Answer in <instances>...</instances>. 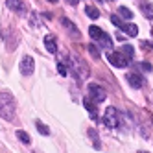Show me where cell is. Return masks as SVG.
Listing matches in <instances>:
<instances>
[{"label": "cell", "instance_id": "6da1fadb", "mask_svg": "<svg viewBox=\"0 0 153 153\" xmlns=\"http://www.w3.org/2000/svg\"><path fill=\"white\" fill-rule=\"evenodd\" d=\"M15 116V100L7 91H2V118L13 120Z\"/></svg>", "mask_w": 153, "mask_h": 153}, {"label": "cell", "instance_id": "7a4b0ae2", "mask_svg": "<svg viewBox=\"0 0 153 153\" xmlns=\"http://www.w3.org/2000/svg\"><path fill=\"white\" fill-rule=\"evenodd\" d=\"M107 59L111 61V65H113V67H116V68H126L127 65H129V61H131L122 50H120V52H109Z\"/></svg>", "mask_w": 153, "mask_h": 153}, {"label": "cell", "instance_id": "3957f363", "mask_svg": "<svg viewBox=\"0 0 153 153\" xmlns=\"http://www.w3.org/2000/svg\"><path fill=\"white\" fill-rule=\"evenodd\" d=\"M89 96H91V100L94 103H102V102H105V98H107V91L103 89V87L96 85V83H91L89 85Z\"/></svg>", "mask_w": 153, "mask_h": 153}, {"label": "cell", "instance_id": "277c9868", "mask_svg": "<svg viewBox=\"0 0 153 153\" xmlns=\"http://www.w3.org/2000/svg\"><path fill=\"white\" fill-rule=\"evenodd\" d=\"M118 111L114 107H107V111H105V116H103V124L107 127H116L118 126Z\"/></svg>", "mask_w": 153, "mask_h": 153}, {"label": "cell", "instance_id": "5b68a950", "mask_svg": "<svg viewBox=\"0 0 153 153\" xmlns=\"http://www.w3.org/2000/svg\"><path fill=\"white\" fill-rule=\"evenodd\" d=\"M33 68H35V63L30 56H24L22 61H20V74L22 76H31L33 74Z\"/></svg>", "mask_w": 153, "mask_h": 153}, {"label": "cell", "instance_id": "8992f818", "mask_svg": "<svg viewBox=\"0 0 153 153\" xmlns=\"http://www.w3.org/2000/svg\"><path fill=\"white\" fill-rule=\"evenodd\" d=\"M6 4H7L9 9H13L15 13H24L26 11V6H24L22 0H7Z\"/></svg>", "mask_w": 153, "mask_h": 153}, {"label": "cell", "instance_id": "52a82bcc", "mask_svg": "<svg viewBox=\"0 0 153 153\" xmlns=\"http://www.w3.org/2000/svg\"><path fill=\"white\" fill-rule=\"evenodd\" d=\"M127 81H129V85L133 87V89H140L142 87V83H144V79H142V76H138V74H127Z\"/></svg>", "mask_w": 153, "mask_h": 153}, {"label": "cell", "instance_id": "ba28073f", "mask_svg": "<svg viewBox=\"0 0 153 153\" xmlns=\"http://www.w3.org/2000/svg\"><path fill=\"white\" fill-rule=\"evenodd\" d=\"M45 45H46V50H48L50 53H56V52H57L56 39H53L52 35H46V37H45Z\"/></svg>", "mask_w": 153, "mask_h": 153}, {"label": "cell", "instance_id": "9c48e42d", "mask_svg": "<svg viewBox=\"0 0 153 153\" xmlns=\"http://www.w3.org/2000/svg\"><path fill=\"white\" fill-rule=\"evenodd\" d=\"M140 9H142V13L146 15V19H151V20H153V6H151V4L142 2V4H140Z\"/></svg>", "mask_w": 153, "mask_h": 153}, {"label": "cell", "instance_id": "30bf717a", "mask_svg": "<svg viewBox=\"0 0 153 153\" xmlns=\"http://www.w3.org/2000/svg\"><path fill=\"white\" fill-rule=\"evenodd\" d=\"M122 30L126 31L129 37H137V33H138V26H137V24H126Z\"/></svg>", "mask_w": 153, "mask_h": 153}, {"label": "cell", "instance_id": "8fae6325", "mask_svg": "<svg viewBox=\"0 0 153 153\" xmlns=\"http://www.w3.org/2000/svg\"><path fill=\"white\" fill-rule=\"evenodd\" d=\"M89 33H91V37H92V39H98V41L103 37L102 28H98V26H91V28H89Z\"/></svg>", "mask_w": 153, "mask_h": 153}, {"label": "cell", "instance_id": "7c38bea8", "mask_svg": "<svg viewBox=\"0 0 153 153\" xmlns=\"http://www.w3.org/2000/svg\"><path fill=\"white\" fill-rule=\"evenodd\" d=\"M61 24H63L65 28H67L68 31H72V33H78V26H76V24H72L68 19H65V17H63V19H61Z\"/></svg>", "mask_w": 153, "mask_h": 153}, {"label": "cell", "instance_id": "4fadbf2b", "mask_svg": "<svg viewBox=\"0 0 153 153\" xmlns=\"http://www.w3.org/2000/svg\"><path fill=\"white\" fill-rule=\"evenodd\" d=\"M85 11H87V15H89L91 19H100V11H98V7H94V6H87Z\"/></svg>", "mask_w": 153, "mask_h": 153}, {"label": "cell", "instance_id": "5bb4252c", "mask_svg": "<svg viewBox=\"0 0 153 153\" xmlns=\"http://www.w3.org/2000/svg\"><path fill=\"white\" fill-rule=\"evenodd\" d=\"M83 105H85L87 111H89V113L92 114V118H96V116H98V111H96V107L91 103V100H85V102H83Z\"/></svg>", "mask_w": 153, "mask_h": 153}, {"label": "cell", "instance_id": "9a60e30c", "mask_svg": "<svg viewBox=\"0 0 153 153\" xmlns=\"http://www.w3.org/2000/svg\"><path fill=\"white\" fill-rule=\"evenodd\" d=\"M35 126H37V129L41 131V135H45V137H48V135H50V131H48V127H46L45 124H42L41 120H37V122H35Z\"/></svg>", "mask_w": 153, "mask_h": 153}, {"label": "cell", "instance_id": "2e32d148", "mask_svg": "<svg viewBox=\"0 0 153 153\" xmlns=\"http://www.w3.org/2000/svg\"><path fill=\"white\" fill-rule=\"evenodd\" d=\"M120 50H122V52L126 53V56H127L129 59H133V53H135V50H133V46H131V45H124V46L120 48Z\"/></svg>", "mask_w": 153, "mask_h": 153}, {"label": "cell", "instance_id": "e0dca14e", "mask_svg": "<svg viewBox=\"0 0 153 153\" xmlns=\"http://www.w3.org/2000/svg\"><path fill=\"white\" fill-rule=\"evenodd\" d=\"M118 13L122 15L124 19H131V17H133V13H131L127 7H124V6H120V7H118Z\"/></svg>", "mask_w": 153, "mask_h": 153}, {"label": "cell", "instance_id": "ac0fdd59", "mask_svg": "<svg viewBox=\"0 0 153 153\" xmlns=\"http://www.w3.org/2000/svg\"><path fill=\"white\" fill-rule=\"evenodd\" d=\"M17 135H19V138L24 142V144H30V137H28V133L26 131H17Z\"/></svg>", "mask_w": 153, "mask_h": 153}, {"label": "cell", "instance_id": "d6986e66", "mask_svg": "<svg viewBox=\"0 0 153 153\" xmlns=\"http://www.w3.org/2000/svg\"><path fill=\"white\" fill-rule=\"evenodd\" d=\"M111 20H113V24L118 26V28H124V26H126L122 20H120V17H116V15H111Z\"/></svg>", "mask_w": 153, "mask_h": 153}, {"label": "cell", "instance_id": "ffe728a7", "mask_svg": "<svg viewBox=\"0 0 153 153\" xmlns=\"http://www.w3.org/2000/svg\"><path fill=\"white\" fill-rule=\"evenodd\" d=\"M89 135H91V138L94 140V146H96V148H100V142H98V137H96V131H89Z\"/></svg>", "mask_w": 153, "mask_h": 153}, {"label": "cell", "instance_id": "44dd1931", "mask_svg": "<svg viewBox=\"0 0 153 153\" xmlns=\"http://www.w3.org/2000/svg\"><path fill=\"white\" fill-rule=\"evenodd\" d=\"M89 52L92 53V56H94V57H100V52H98V48H96L94 45H91V46H89Z\"/></svg>", "mask_w": 153, "mask_h": 153}, {"label": "cell", "instance_id": "7402d4cb", "mask_svg": "<svg viewBox=\"0 0 153 153\" xmlns=\"http://www.w3.org/2000/svg\"><path fill=\"white\" fill-rule=\"evenodd\" d=\"M57 70H59V74H61V76H67V67H65L63 63H59V65H57Z\"/></svg>", "mask_w": 153, "mask_h": 153}, {"label": "cell", "instance_id": "603a6c76", "mask_svg": "<svg viewBox=\"0 0 153 153\" xmlns=\"http://www.w3.org/2000/svg\"><path fill=\"white\" fill-rule=\"evenodd\" d=\"M140 67H142V68H144V70H151V65H149V63H142V65H140Z\"/></svg>", "mask_w": 153, "mask_h": 153}, {"label": "cell", "instance_id": "cb8c5ba5", "mask_svg": "<svg viewBox=\"0 0 153 153\" xmlns=\"http://www.w3.org/2000/svg\"><path fill=\"white\" fill-rule=\"evenodd\" d=\"M67 2H68V4H72V6H74V4H78V0H67Z\"/></svg>", "mask_w": 153, "mask_h": 153}, {"label": "cell", "instance_id": "d4e9b609", "mask_svg": "<svg viewBox=\"0 0 153 153\" xmlns=\"http://www.w3.org/2000/svg\"><path fill=\"white\" fill-rule=\"evenodd\" d=\"M48 2H52V4H56V2H57V0H48Z\"/></svg>", "mask_w": 153, "mask_h": 153}, {"label": "cell", "instance_id": "484cf974", "mask_svg": "<svg viewBox=\"0 0 153 153\" xmlns=\"http://www.w3.org/2000/svg\"><path fill=\"white\" fill-rule=\"evenodd\" d=\"M151 122H153V116H151Z\"/></svg>", "mask_w": 153, "mask_h": 153}]
</instances>
